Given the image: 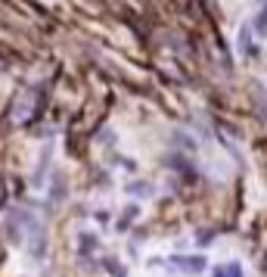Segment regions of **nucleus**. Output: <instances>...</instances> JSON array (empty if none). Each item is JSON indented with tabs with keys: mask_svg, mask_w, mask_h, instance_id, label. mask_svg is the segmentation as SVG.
<instances>
[{
	"mask_svg": "<svg viewBox=\"0 0 267 277\" xmlns=\"http://www.w3.org/2000/svg\"><path fill=\"white\" fill-rule=\"evenodd\" d=\"M171 265H177V268H183V271H190V274H199L205 268V258L202 256H196V258L193 256H174Z\"/></svg>",
	"mask_w": 267,
	"mask_h": 277,
	"instance_id": "obj_1",
	"label": "nucleus"
}]
</instances>
